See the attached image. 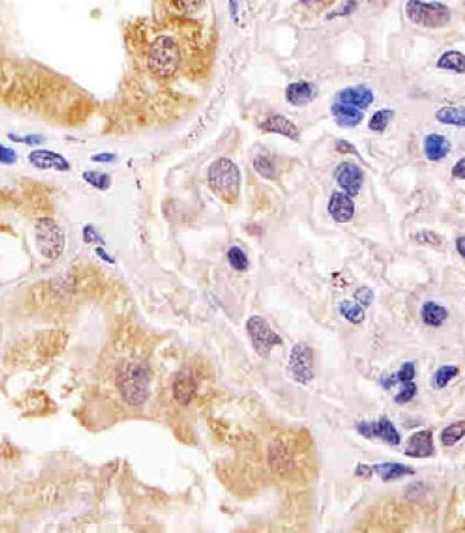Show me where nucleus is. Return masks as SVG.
<instances>
[{
	"instance_id": "nucleus-3",
	"label": "nucleus",
	"mask_w": 465,
	"mask_h": 533,
	"mask_svg": "<svg viewBox=\"0 0 465 533\" xmlns=\"http://www.w3.org/2000/svg\"><path fill=\"white\" fill-rule=\"evenodd\" d=\"M180 63L178 44L169 36H159L148 51V67L160 78L172 76Z\"/></svg>"
},
{
	"instance_id": "nucleus-35",
	"label": "nucleus",
	"mask_w": 465,
	"mask_h": 533,
	"mask_svg": "<svg viewBox=\"0 0 465 533\" xmlns=\"http://www.w3.org/2000/svg\"><path fill=\"white\" fill-rule=\"evenodd\" d=\"M172 3L175 4L176 8H179L180 11L184 13H194L199 10V7L201 6L203 0H172Z\"/></svg>"
},
{
	"instance_id": "nucleus-22",
	"label": "nucleus",
	"mask_w": 465,
	"mask_h": 533,
	"mask_svg": "<svg viewBox=\"0 0 465 533\" xmlns=\"http://www.w3.org/2000/svg\"><path fill=\"white\" fill-rule=\"evenodd\" d=\"M436 120L443 125L451 126H464V108L459 107H443L436 113Z\"/></svg>"
},
{
	"instance_id": "nucleus-25",
	"label": "nucleus",
	"mask_w": 465,
	"mask_h": 533,
	"mask_svg": "<svg viewBox=\"0 0 465 533\" xmlns=\"http://www.w3.org/2000/svg\"><path fill=\"white\" fill-rule=\"evenodd\" d=\"M465 435V422L464 420L453 422L451 425L445 427L441 432V443L445 447H452L456 443H459Z\"/></svg>"
},
{
	"instance_id": "nucleus-6",
	"label": "nucleus",
	"mask_w": 465,
	"mask_h": 533,
	"mask_svg": "<svg viewBox=\"0 0 465 533\" xmlns=\"http://www.w3.org/2000/svg\"><path fill=\"white\" fill-rule=\"evenodd\" d=\"M247 332L251 339L252 347L259 356L268 359L273 347L282 344V337L279 336L262 316H251L247 322Z\"/></svg>"
},
{
	"instance_id": "nucleus-17",
	"label": "nucleus",
	"mask_w": 465,
	"mask_h": 533,
	"mask_svg": "<svg viewBox=\"0 0 465 533\" xmlns=\"http://www.w3.org/2000/svg\"><path fill=\"white\" fill-rule=\"evenodd\" d=\"M196 393V381L189 374L182 372L173 381V395L175 399L182 404L187 406L191 403Z\"/></svg>"
},
{
	"instance_id": "nucleus-14",
	"label": "nucleus",
	"mask_w": 465,
	"mask_h": 533,
	"mask_svg": "<svg viewBox=\"0 0 465 533\" xmlns=\"http://www.w3.org/2000/svg\"><path fill=\"white\" fill-rule=\"evenodd\" d=\"M317 95V88L310 82L291 83L285 90V99L294 107H304L310 104Z\"/></svg>"
},
{
	"instance_id": "nucleus-40",
	"label": "nucleus",
	"mask_w": 465,
	"mask_h": 533,
	"mask_svg": "<svg viewBox=\"0 0 465 533\" xmlns=\"http://www.w3.org/2000/svg\"><path fill=\"white\" fill-rule=\"evenodd\" d=\"M373 471H372V467L366 465V464H359L355 469V475L359 477H364V478H369L372 476Z\"/></svg>"
},
{
	"instance_id": "nucleus-11",
	"label": "nucleus",
	"mask_w": 465,
	"mask_h": 533,
	"mask_svg": "<svg viewBox=\"0 0 465 533\" xmlns=\"http://www.w3.org/2000/svg\"><path fill=\"white\" fill-rule=\"evenodd\" d=\"M338 103L352 106L356 108H368L373 103V92L366 85L348 87L338 94Z\"/></svg>"
},
{
	"instance_id": "nucleus-42",
	"label": "nucleus",
	"mask_w": 465,
	"mask_h": 533,
	"mask_svg": "<svg viewBox=\"0 0 465 533\" xmlns=\"http://www.w3.org/2000/svg\"><path fill=\"white\" fill-rule=\"evenodd\" d=\"M464 241V236H460V238H457V240H456V250H457V253H460V256L463 259H464L465 256Z\"/></svg>"
},
{
	"instance_id": "nucleus-1",
	"label": "nucleus",
	"mask_w": 465,
	"mask_h": 533,
	"mask_svg": "<svg viewBox=\"0 0 465 533\" xmlns=\"http://www.w3.org/2000/svg\"><path fill=\"white\" fill-rule=\"evenodd\" d=\"M208 183L212 191L220 199L228 203L235 201L239 197L240 190L238 166L227 157L215 160L208 169Z\"/></svg>"
},
{
	"instance_id": "nucleus-16",
	"label": "nucleus",
	"mask_w": 465,
	"mask_h": 533,
	"mask_svg": "<svg viewBox=\"0 0 465 533\" xmlns=\"http://www.w3.org/2000/svg\"><path fill=\"white\" fill-rule=\"evenodd\" d=\"M451 151V143L443 135L429 134L424 139V154L431 162H440L447 157Z\"/></svg>"
},
{
	"instance_id": "nucleus-23",
	"label": "nucleus",
	"mask_w": 465,
	"mask_h": 533,
	"mask_svg": "<svg viewBox=\"0 0 465 533\" xmlns=\"http://www.w3.org/2000/svg\"><path fill=\"white\" fill-rule=\"evenodd\" d=\"M338 311L341 313V316L350 322L351 324H360L364 322L366 319V312L362 306L350 301V300H344L338 304Z\"/></svg>"
},
{
	"instance_id": "nucleus-38",
	"label": "nucleus",
	"mask_w": 465,
	"mask_h": 533,
	"mask_svg": "<svg viewBox=\"0 0 465 533\" xmlns=\"http://www.w3.org/2000/svg\"><path fill=\"white\" fill-rule=\"evenodd\" d=\"M336 150L341 154H355L356 156H359V152L356 151V148L347 141H336Z\"/></svg>"
},
{
	"instance_id": "nucleus-31",
	"label": "nucleus",
	"mask_w": 465,
	"mask_h": 533,
	"mask_svg": "<svg viewBox=\"0 0 465 533\" xmlns=\"http://www.w3.org/2000/svg\"><path fill=\"white\" fill-rule=\"evenodd\" d=\"M416 393H417V385L413 383V380L401 383V388H400V392L396 395L395 401L397 404H406L415 397Z\"/></svg>"
},
{
	"instance_id": "nucleus-10",
	"label": "nucleus",
	"mask_w": 465,
	"mask_h": 533,
	"mask_svg": "<svg viewBox=\"0 0 465 533\" xmlns=\"http://www.w3.org/2000/svg\"><path fill=\"white\" fill-rule=\"evenodd\" d=\"M404 453L409 457H417V459L432 456L435 453L434 434L425 429V431H419L410 435Z\"/></svg>"
},
{
	"instance_id": "nucleus-26",
	"label": "nucleus",
	"mask_w": 465,
	"mask_h": 533,
	"mask_svg": "<svg viewBox=\"0 0 465 533\" xmlns=\"http://www.w3.org/2000/svg\"><path fill=\"white\" fill-rule=\"evenodd\" d=\"M459 368L455 365H443L440 367L435 374L434 384L436 388H445L451 380L455 379L459 375Z\"/></svg>"
},
{
	"instance_id": "nucleus-34",
	"label": "nucleus",
	"mask_w": 465,
	"mask_h": 533,
	"mask_svg": "<svg viewBox=\"0 0 465 533\" xmlns=\"http://www.w3.org/2000/svg\"><path fill=\"white\" fill-rule=\"evenodd\" d=\"M356 7H357V3L355 0H348L343 6L336 8L335 11L327 15V17L334 19V17H340V16H348V15L352 14L353 11L356 10Z\"/></svg>"
},
{
	"instance_id": "nucleus-7",
	"label": "nucleus",
	"mask_w": 465,
	"mask_h": 533,
	"mask_svg": "<svg viewBox=\"0 0 465 533\" xmlns=\"http://www.w3.org/2000/svg\"><path fill=\"white\" fill-rule=\"evenodd\" d=\"M287 374L294 381L303 385H307L313 380V351L307 343H297L292 348L288 359Z\"/></svg>"
},
{
	"instance_id": "nucleus-18",
	"label": "nucleus",
	"mask_w": 465,
	"mask_h": 533,
	"mask_svg": "<svg viewBox=\"0 0 465 533\" xmlns=\"http://www.w3.org/2000/svg\"><path fill=\"white\" fill-rule=\"evenodd\" d=\"M372 471L380 477L382 481H394L401 477L413 475L416 472L412 467L401 463L375 464L372 465Z\"/></svg>"
},
{
	"instance_id": "nucleus-5",
	"label": "nucleus",
	"mask_w": 465,
	"mask_h": 533,
	"mask_svg": "<svg viewBox=\"0 0 465 533\" xmlns=\"http://www.w3.org/2000/svg\"><path fill=\"white\" fill-rule=\"evenodd\" d=\"M38 248L45 259L57 260L64 250V232L54 219H39L35 225Z\"/></svg>"
},
{
	"instance_id": "nucleus-36",
	"label": "nucleus",
	"mask_w": 465,
	"mask_h": 533,
	"mask_svg": "<svg viewBox=\"0 0 465 533\" xmlns=\"http://www.w3.org/2000/svg\"><path fill=\"white\" fill-rule=\"evenodd\" d=\"M8 138L15 143H24L27 145H38L44 141V138L41 135H26V136H16L14 134H10Z\"/></svg>"
},
{
	"instance_id": "nucleus-13",
	"label": "nucleus",
	"mask_w": 465,
	"mask_h": 533,
	"mask_svg": "<svg viewBox=\"0 0 465 533\" xmlns=\"http://www.w3.org/2000/svg\"><path fill=\"white\" fill-rule=\"evenodd\" d=\"M328 212L338 223L350 222L355 215V204L350 195L335 192L328 203Z\"/></svg>"
},
{
	"instance_id": "nucleus-15",
	"label": "nucleus",
	"mask_w": 465,
	"mask_h": 533,
	"mask_svg": "<svg viewBox=\"0 0 465 533\" xmlns=\"http://www.w3.org/2000/svg\"><path fill=\"white\" fill-rule=\"evenodd\" d=\"M260 128L266 132L279 134V135L287 136L292 141H299V138H300V132H299L297 127L282 115H273V116L268 118L266 122H263L260 125Z\"/></svg>"
},
{
	"instance_id": "nucleus-21",
	"label": "nucleus",
	"mask_w": 465,
	"mask_h": 533,
	"mask_svg": "<svg viewBox=\"0 0 465 533\" xmlns=\"http://www.w3.org/2000/svg\"><path fill=\"white\" fill-rule=\"evenodd\" d=\"M437 67L443 70L455 71L459 73H464V54L459 51H447L437 60Z\"/></svg>"
},
{
	"instance_id": "nucleus-2",
	"label": "nucleus",
	"mask_w": 465,
	"mask_h": 533,
	"mask_svg": "<svg viewBox=\"0 0 465 533\" xmlns=\"http://www.w3.org/2000/svg\"><path fill=\"white\" fill-rule=\"evenodd\" d=\"M148 387L150 374L139 363H129L117 375V388L129 406L143 404L148 396Z\"/></svg>"
},
{
	"instance_id": "nucleus-20",
	"label": "nucleus",
	"mask_w": 465,
	"mask_h": 533,
	"mask_svg": "<svg viewBox=\"0 0 465 533\" xmlns=\"http://www.w3.org/2000/svg\"><path fill=\"white\" fill-rule=\"evenodd\" d=\"M420 313H422L424 324L429 327H435V328L443 325L450 316L447 308L436 301H425Z\"/></svg>"
},
{
	"instance_id": "nucleus-39",
	"label": "nucleus",
	"mask_w": 465,
	"mask_h": 533,
	"mask_svg": "<svg viewBox=\"0 0 465 533\" xmlns=\"http://www.w3.org/2000/svg\"><path fill=\"white\" fill-rule=\"evenodd\" d=\"M452 175L457 179H464L465 178V159L462 157L452 169Z\"/></svg>"
},
{
	"instance_id": "nucleus-33",
	"label": "nucleus",
	"mask_w": 465,
	"mask_h": 533,
	"mask_svg": "<svg viewBox=\"0 0 465 533\" xmlns=\"http://www.w3.org/2000/svg\"><path fill=\"white\" fill-rule=\"evenodd\" d=\"M353 297L364 307H369L375 299L373 295V291L368 287H360L359 290H356V292L353 294Z\"/></svg>"
},
{
	"instance_id": "nucleus-24",
	"label": "nucleus",
	"mask_w": 465,
	"mask_h": 533,
	"mask_svg": "<svg viewBox=\"0 0 465 533\" xmlns=\"http://www.w3.org/2000/svg\"><path fill=\"white\" fill-rule=\"evenodd\" d=\"M415 376H416V368H415L413 362H407V363L401 365V368L396 372L395 375H392L391 378L381 380V385L388 390L392 385H395L396 383L412 381V380L415 379Z\"/></svg>"
},
{
	"instance_id": "nucleus-4",
	"label": "nucleus",
	"mask_w": 465,
	"mask_h": 533,
	"mask_svg": "<svg viewBox=\"0 0 465 533\" xmlns=\"http://www.w3.org/2000/svg\"><path fill=\"white\" fill-rule=\"evenodd\" d=\"M406 14L412 23L425 29H440L451 20V11L445 4L422 0H408Z\"/></svg>"
},
{
	"instance_id": "nucleus-37",
	"label": "nucleus",
	"mask_w": 465,
	"mask_h": 533,
	"mask_svg": "<svg viewBox=\"0 0 465 533\" xmlns=\"http://www.w3.org/2000/svg\"><path fill=\"white\" fill-rule=\"evenodd\" d=\"M17 160V155L13 148L0 144V164H14Z\"/></svg>"
},
{
	"instance_id": "nucleus-9",
	"label": "nucleus",
	"mask_w": 465,
	"mask_h": 533,
	"mask_svg": "<svg viewBox=\"0 0 465 533\" xmlns=\"http://www.w3.org/2000/svg\"><path fill=\"white\" fill-rule=\"evenodd\" d=\"M363 171L350 162L340 163L335 171V179L344 192L350 197H356L363 185Z\"/></svg>"
},
{
	"instance_id": "nucleus-43",
	"label": "nucleus",
	"mask_w": 465,
	"mask_h": 533,
	"mask_svg": "<svg viewBox=\"0 0 465 533\" xmlns=\"http://www.w3.org/2000/svg\"><path fill=\"white\" fill-rule=\"evenodd\" d=\"M229 4H231V15L235 17L238 13V0H229Z\"/></svg>"
},
{
	"instance_id": "nucleus-12",
	"label": "nucleus",
	"mask_w": 465,
	"mask_h": 533,
	"mask_svg": "<svg viewBox=\"0 0 465 533\" xmlns=\"http://www.w3.org/2000/svg\"><path fill=\"white\" fill-rule=\"evenodd\" d=\"M29 162L39 169H55V171H69L70 163L62 155L48 151V150H35L29 155Z\"/></svg>"
},
{
	"instance_id": "nucleus-41",
	"label": "nucleus",
	"mask_w": 465,
	"mask_h": 533,
	"mask_svg": "<svg viewBox=\"0 0 465 533\" xmlns=\"http://www.w3.org/2000/svg\"><path fill=\"white\" fill-rule=\"evenodd\" d=\"M115 159H116V156L113 154H108V152L92 156V160H94V162H98V163H111Z\"/></svg>"
},
{
	"instance_id": "nucleus-8",
	"label": "nucleus",
	"mask_w": 465,
	"mask_h": 533,
	"mask_svg": "<svg viewBox=\"0 0 465 533\" xmlns=\"http://www.w3.org/2000/svg\"><path fill=\"white\" fill-rule=\"evenodd\" d=\"M357 432L366 439L378 437L389 446H400L401 436L396 429L394 422L387 416H382L378 421H363L357 424Z\"/></svg>"
},
{
	"instance_id": "nucleus-30",
	"label": "nucleus",
	"mask_w": 465,
	"mask_h": 533,
	"mask_svg": "<svg viewBox=\"0 0 465 533\" xmlns=\"http://www.w3.org/2000/svg\"><path fill=\"white\" fill-rule=\"evenodd\" d=\"M254 167L256 172L263 176L264 179H273L275 178V166L271 159H268L264 155H259L254 159Z\"/></svg>"
},
{
	"instance_id": "nucleus-32",
	"label": "nucleus",
	"mask_w": 465,
	"mask_h": 533,
	"mask_svg": "<svg viewBox=\"0 0 465 533\" xmlns=\"http://www.w3.org/2000/svg\"><path fill=\"white\" fill-rule=\"evenodd\" d=\"M415 239L420 244H428V246H435V247H438L443 244V239L440 238L435 232H429V231H423V232L416 234Z\"/></svg>"
},
{
	"instance_id": "nucleus-27",
	"label": "nucleus",
	"mask_w": 465,
	"mask_h": 533,
	"mask_svg": "<svg viewBox=\"0 0 465 533\" xmlns=\"http://www.w3.org/2000/svg\"><path fill=\"white\" fill-rule=\"evenodd\" d=\"M394 113H395L392 110H380V111H378L371 118V120L368 123L369 129L375 131V132H382L388 127V125L391 123V120L394 118Z\"/></svg>"
},
{
	"instance_id": "nucleus-19",
	"label": "nucleus",
	"mask_w": 465,
	"mask_h": 533,
	"mask_svg": "<svg viewBox=\"0 0 465 533\" xmlns=\"http://www.w3.org/2000/svg\"><path fill=\"white\" fill-rule=\"evenodd\" d=\"M331 113L335 118V122L340 127H356L359 123H362L364 115L362 111L352 106L341 104V103H335L331 108Z\"/></svg>"
},
{
	"instance_id": "nucleus-44",
	"label": "nucleus",
	"mask_w": 465,
	"mask_h": 533,
	"mask_svg": "<svg viewBox=\"0 0 465 533\" xmlns=\"http://www.w3.org/2000/svg\"><path fill=\"white\" fill-rule=\"evenodd\" d=\"M303 4H312V3H319V1H323V0H300Z\"/></svg>"
},
{
	"instance_id": "nucleus-29",
	"label": "nucleus",
	"mask_w": 465,
	"mask_h": 533,
	"mask_svg": "<svg viewBox=\"0 0 465 533\" xmlns=\"http://www.w3.org/2000/svg\"><path fill=\"white\" fill-rule=\"evenodd\" d=\"M83 179L88 183L90 185L98 188V190H107L111 185V178L107 173H103L99 171H87L83 173Z\"/></svg>"
},
{
	"instance_id": "nucleus-28",
	"label": "nucleus",
	"mask_w": 465,
	"mask_h": 533,
	"mask_svg": "<svg viewBox=\"0 0 465 533\" xmlns=\"http://www.w3.org/2000/svg\"><path fill=\"white\" fill-rule=\"evenodd\" d=\"M227 257H228V263L236 271H245L250 266L247 255L239 247H231L228 250Z\"/></svg>"
}]
</instances>
